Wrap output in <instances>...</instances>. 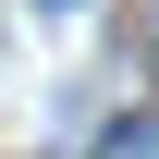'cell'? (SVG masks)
<instances>
[{"mask_svg": "<svg viewBox=\"0 0 159 159\" xmlns=\"http://www.w3.org/2000/svg\"><path fill=\"white\" fill-rule=\"evenodd\" d=\"M110 159H159V122H122V135H110Z\"/></svg>", "mask_w": 159, "mask_h": 159, "instance_id": "6da1fadb", "label": "cell"}]
</instances>
